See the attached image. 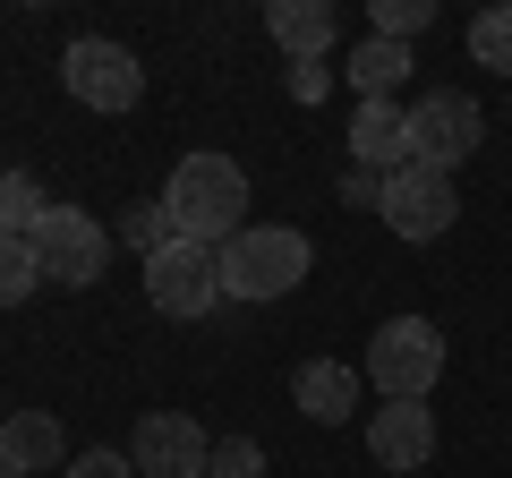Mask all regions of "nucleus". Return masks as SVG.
<instances>
[{"label":"nucleus","instance_id":"1","mask_svg":"<svg viewBox=\"0 0 512 478\" xmlns=\"http://www.w3.org/2000/svg\"><path fill=\"white\" fill-rule=\"evenodd\" d=\"M163 205H171V222H180V239L231 248V239L248 231V171H239L231 154H180Z\"/></svg>","mask_w":512,"mask_h":478},{"label":"nucleus","instance_id":"2","mask_svg":"<svg viewBox=\"0 0 512 478\" xmlns=\"http://www.w3.org/2000/svg\"><path fill=\"white\" fill-rule=\"evenodd\" d=\"M308 231L291 222H248V231L222 248V299H282L308 282Z\"/></svg>","mask_w":512,"mask_h":478},{"label":"nucleus","instance_id":"3","mask_svg":"<svg viewBox=\"0 0 512 478\" xmlns=\"http://www.w3.org/2000/svg\"><path fill=\"white\" fill-rule=\"evenodd\" d=\"M444 376V333L427 316H384L376 342H367V385L376 402H427Z\"/></svg>","mask_w":512,"mask_h":478},{"label":"nucleus","instance_id":"4","mask_svg":"<svg viewBox=\"0 0 512 478\" xmlns=\"http://www.w3.org/2000/svg\"><path fill=\"white\" fill-rule=\"evenodd\" d=\"M478 137H487V120H478V94L461 86H427L419 103H410V163L427 171H461L478 154Z\"/></svg>","mask_w":512,"mask_h":478},{"label":"nucleus","instance_id":"5","mask_svg":"<svg viewBox=\"0 0 512 478\" xmlns=\"http://www.w3.org/2000/svg\"><path fill=\"white\" fill-rule=\"evenodd\" d=\"M376 214H384V231L393 239H444L461 222V188H453V171H427V163H402L393 180H384V197H376Z\"/></svg>","mask_w":512,"mask_h":478},{"label":"nucleus","instance_id":"6","mask_svg":"<svg viewBox=\"0 0 512 478\" xmlns=\"http://www.w3.org/2000/svg\"><path fill=\"white\" fill-rule=\"evenodd\" d=\"M60 86H69L86 111H137L146 69H137V52H128V43H111V35H77L69 52H60Z\"/></svg>","mask_w":512,"mask_h":478},{"label":"nucleus","instance_id":"7","mask_svg":"<svg viewBox=\"0 0 512 478\" xmlns=\"http://www.w3.org/2000/svg\"><path fill=\"white\" fill-rule=\"evenodd\" d=\"M35 265H43V282H60V291H86L94 274H103V257H111V231L94 214H77V205H52V214L35 222Z\"/></svg>","mask_w":512,"mask_h":478},{"label":"nucleus","instance_id":"8","mask_svg":"<svg viewBox=\"0 0 512 478\" xmlns=\"http://www.w3.org/2000/svg\"><path fill=\"white\" fill-rule=\"evenodd\" d=\"M146 299L163 316H214L222 308V248L171 239L163 257H146Z\"/></svg>","mask_w":512,"mask_h":478},{"label":"nucleus","instance_id":"9","mask_svg":"<svg viewBox=\"0 0 512 478\" xmlns=\"http://www.w3.org/2000/svg\"><path fill=\"white\" fill-rule=\"evenodd\" d=\"M128 461H137V478H205L214 470V436L188 410H146L137 436H128Z\"/></svg>","mask_w":512,"mask_h":478},{"label":"nucleus","instance_id":"10","mask_svg":"<svg viewBox=\"0 0 512 478\" xmlns=\"http://www.w3.org/2000/svg\"><path fill=\"white\" fill-rule=\"evenodd\" d=\"M367 461L376 470H427L436 461V410L427 402H376L367 410Z\"/></svg>","mask_w":512,"mask_h":478},{"label":"nucleus","instance_id":"11","mask_svg":"<svg viewBox=\"0 0 512 478\" xmlns=\"http://www.w3.org/2000/svg\"><path fill=\"white\" fill-rule=\"evenodd\" d=\"M402 163H410V111L402 103H359L350 111V171L393 180Z\"/></svg>","mask_w":512,"mask_h":478},{"label":"nucleus","instance_id":"12","mask_svg":"<svg viewBox=\"0 0 512 478\" xmlns=\"http://www.w3.org/2000/svg\"><path fill=\"white\" fill-rule=\"evenodd\" d=\"M265 35L291 52V69H316V60L342 43V18H333L325 0H274V9H265Z\"/></svg>","mask_w":512,"mask_h":478},{"label":"nucleus","instance_id":"13","mask_svg":"<svg viewBox=\"0 0 512 478\" xmlns=\"http://www.w3.org/2000/svg\"><path fill=\"white\" fill-rule=\"evenodd\" d=\"M291 402L308 410L316 427H342V419H359V368H350V359H308V368L291 376Z\"/></svg>","mask_w":512,"mask_h":478},{"label":"nucleus","instance_id":"14","mask_svg":"<svg viewBox=\"0 0 512 478\" xmlns=\"http://www.w3.org/2000/svg\"><path fill=\"white\" fill-rule=\"evenodd\" d=\"M0 453L18 461V478L52 470V461H69V427H60L52 410H9V419H0Z\"/></svg>","mask_w":512,"mask_h":478},{"label":"nucleus","instance_id":"15","mask_svg":"<svg viewBox=\"0 0 512 478\" xmlns=\"http://www.w3.org/2000/svg\"><path fill=\"white\" fill-rule=\"evenodd\" d=\"M402 77H410V43L367 35L359 52H350V86H359V103H393V94H402Z\"/></svg>","mask_w":512,"mask_h":478},{"label":"nucleus","instance_id":"16","mask_svg":"<svg viewBox=\"0 0 512 478\" xmlns=\"http://www.w3.org/2000/svg\"><path fill=\"white\" fill-rule=\"evenodd\" d=\"M43 214H52V197H43L35 171H0V231H9V239H35Z\"/></svg>","mask_w":512,"mask_h":478},{"label":"nucleus","instance_id":"17","mask_svg":"<svg viewBox=\"0 0 512 478\" xmlns=\"http://www.w3.org/2000/svg\"><path fill=\"white\" fill-rule=\"evenodd\" d=\"M470 60L495 69V77H512V0H495V9L470 18Z\"/></svg>","mask_w":512,"mask_h":478},{"label":"nucleus","instance_id":"18","mask_svg":"<svg viewBox=\"0 0 512 478\" xmlns=\"http://www.w3.org/2000/svg\"><path fill=\"white\" fill-rule=\"evenodd\" d=\"M120 239H128V248H137V257H163L171 239H180V222H171V205H163V197H146V205H128Z\"/></svg>","mask_w":512,"mask_h":478},{"label":"nucleus","instance_id":"19","mask_svg":"<svg viewBox=\"0 0 512 478\" xmlns=\"http://www.w3.org/2000/svg\"><path fill=\"white\" fill-rule=\"evenodd\" d=\"M35 291H43V265H35V248L0 231V308H18V299H35Z\"/></svg>","mask_w":512,"mask_h":478},{"label":"nucleus","instance_id":"20","mask_svg":"<svg viewBox=\"0 0 512 478\" xmlns=\"http://www.w3.org/2000/svg\"><path fill=\"white\" fill-rule=\"evenodd\" d=\"M419 26H436V0H376L367 9V35H384V43H410Z\"/></svg>","mask_w":512,"mask_h":478},{"label":"nucleus","instance_id":"21","mask_svg":"<svg viewBox=\"0 0 512 478\" xmlns=\"http://www.w3.org/2000/svg\"><path fill=\"white\" fill-rule=\"evenodd\" d=\"M214 478H265V444L256 436H222L214 444Z\"/></svg>","mask_w":512,"mask_h":478},{"label":"nucleus","instance_id":"22","mask_svg":"<svg viewBox=\"0 0 512 478\" xmlns=\"http://www.w3.org/2000/svg\"><path fill=\"white\" fill-rule=\"evenodd\" d=\"M69 478H137V461L111 453V444H94V453H77V461H69Z\"/></svg>","mask_w":512,"mask_h":478},{"label":"nucleus","instance_id":"23","mask_svg":"<svg viewBox=\"0 0 512 478\" xmlns=\"http://www.w3.org/2000/svg\"><path fill=\"white\" fill-rule=\"evenodd\" d=\"M325 86H333V77H325V60H316V69H291V94H299V103H316Z\"/></svg>","mask_w":512,"mask_h":478},{"label":"nucleus","instance_id":"24","mask_svg":"<svg viewBox=\"0 0 512 478\" xmlns=\"http://www.w3.org/2000/svg\"><path fill=\"white\" fill-rule=\"evenodd\" d=\"M0 478H18V461H9V453H0Z\"/></svg>","mask_w":512,"mask_h":478},{"label":"nucleus","instance_id":"25","mask_svg":"<svg viewBox=\"0 0 512 478\" xmlns=\"http://www.w3.org/2000/svg\"><path fill=\"white\" fill-rule=\"evenodd\" d=\"M0 419H9V410H0Z\"/></svg>","mask_w":512,"mask_h":478}]
</instances>
